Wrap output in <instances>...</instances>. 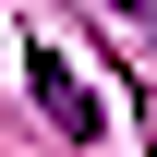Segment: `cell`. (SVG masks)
<instances>
[{
	"mask_svg": "<svg viewBox=\"0 0 157 157\" xmlns=\"http://www.w3.org/2000/svg\"><path fill=\"white\" fill-rule=\"evenodd\" d=\"M36 109L60 121V133H97V85H85V73H73L48 36H36Z\"/></svg>",
	"mask_w": 157,
	"mask_h": 157,
	"instance_id": "cell-1",
	"label": "cell"
}]
</instances>
